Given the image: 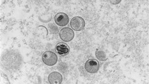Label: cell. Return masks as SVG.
I'll return each mask as SVG.
<instances>
[{
    "mask_svg": "<svg viewBox=\"0 0 149 84\" xmlns=\"http://www.w3.org/2000/svg\"><path fill=\"white\" fill-rule=\"evenodd\" d=\"M42 60L45 65L48 66H53L58 62V56L54 52L46 51L42 55Z\"/></svg>",
    "mask_w": 149,
    "mask_h": 84,
    "instance_id": "cell-1",
    "label": "cell"
},
{
    "mask_svg": "<svg viewBox=\"0 0 149 84\" xmlns=\"http://www.w3.org/2000/svg\"><path fill=\"white\" fill-rule=\"evenodd\" d=\"M85 69L87 73L95 74L99 70L100 64L96 59H89L85 63Z\"/></svg>",
    "mask_w": 149,
    "mask_h": 84,
    "instance_id": "cell-2",
    "label": "cell"
},
{
    "mask_svg": "<svg viewBox=\"0 0 149 84\" xmlns=\"http://www.w3.org/2000/svg\"><path fill=\"white\" fill-rule=\"evenodd\" d=\"M70 26L76 31H81L85 29V22L81 17L76 16L70 22Z\"/></svg>",
    "mask_w": 149,
    "mask_h": 84,
    "instance_id": "cell-3",
    "label": "cell"
},
{
    "mask_svg": "<svg viewBox=\"0 0 149 84\" xmlns=\"http://www.w3.org/2000/svg\"><path fill=\"white\" fill-rule=\"evenodd\" d=\"M59 37L65 42H68L73 40L74 32L72 29L68 27L63 28L59 32Z\"/></svg>",
    "mask_w": 149,
    "mask_h": 84,
    "instance_id": "cell-4",
    "label": "cell"
},
{
    "mask_svg": "<svg viewBox=\"0 0 149 84\" xmlns=\"http://www.w3.org/2000/svg\"><path fill=\"white\" fill-rule=\"evenodd\" d=\"M54 21L56 23L59 27H65L68 23L69 18L66 14L63 13H59L55 16Z\"/></svg>",
    "mask_w": 149,
    "mask_h": 84,
    "instance_id": "cell-5",
    "label": "cell"
},
{
    "mask_svg": "<svg viewBox=\"0 0 149 84\" xmlns=\"http://www.w3.org/2000/svg\"><path fill=\"white\" fill-rule=\"evenodd\" d=\"M56 52L61 56H67L70 52V48L65 43H59L55 48Z\"/></svg>",
    "mask_w": 149,
    "mask_h": 84,
    "instance_id": "cell-6",
    "label": "cell"
},
{
    "mask_svg": "<svg viewBox=\"0 0 149 84\" xmlns=\"http://www.w3.org/2000/svg\"><path fill=\"white\" fill-rule=\"evenodd\" d=\"M63 81L62 75L58 72H52L49 76V82L51 84H59Z\"/></svg>",
    "mask_w": 149,
    "mask_h": 84,
    "instance_id": "cell-7",
    "label": "cell"
},
{
    "mask_svg": "<svg viewBox=\"0 0 149 84\" xmlns=\"http://www.w3.org/2000/svg\"><path fill=\"white\" fill-rule=\"evenodd\" d=\"M95 54H96V57L97 58V60H99L100 61L104 62V61H106L107 60V56L103 50L97 49L96 50Z\"/></svg>",
    "mask_w": 149,
    "mask_h": 84,
    "instance_id": "cell-8",
    "label": "cell"
},
{
    "mask_svg": "<svg viewBox=\"0 0 149 84\" xmlns=\"http://www.w3.org/2000/svg\"><path fill=\"white\" fill-rule=\"evenodd\" d=\"M120 1H121V0H118V1H115V2H113L112 1H111V4H114V5H116V4H120Z\"/></svg>",
    "mask_w": 149,
    "mask_h": 84,
    "instance_id": "cell-9",
    "label": "cell"
}]
</instances>
